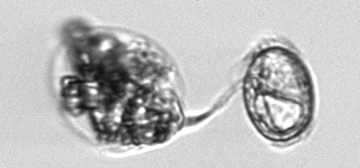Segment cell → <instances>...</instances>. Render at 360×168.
<instances>
[{
    "label": "cell",
    "mask_w": 360,
    "mask_h": 168,
    "mask_svg": "<svg viewBox=\"0 0 360 168\" xmlns=\"http://www.w3.org/2000/svg\"><path fill=\"white\" fill-rule=\"evenodd\" d=\"M244 100L255 128L274 143L298 138L315 112L311 74L287 48L270 47L257 54L246 74Z\"/></svg>",
    "instance_id": "obj_1"
}]
</instances>
